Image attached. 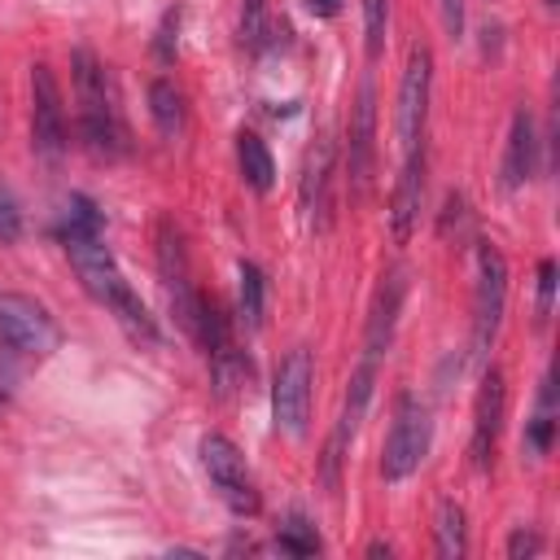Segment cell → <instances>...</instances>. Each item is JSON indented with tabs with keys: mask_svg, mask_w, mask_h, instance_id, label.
Segmentation results:
<instances>
[{
	"mask_svg": "<svg viewBox=\"0 0 560 560\" xmlns=\"http://www.w3.org/2000/svg\"><path fill=\"white\" fill-rule=\"evenodd\" d=\"M149 114L158 122L162 136H179L184 131V96L171 79H153L149 83Z\"/></svg>",
	"mask_w": 560,
	"mask_h": 560,
	"instance_id": "ffe728a7",
	"label": "cell"
},
{
	"mask_svg": "<svg viewBox=\"0 0 560 560\" xmlns=\"http://www.w3.org/2000/svg\"><path fill=\"white\" fill-rule=\"evenodd\" d=\"M429 442H433L429 407L416 394H398L394 420H389V433H385V451H381V477L385 481H407L424 464Z\"/></svg>",
	"mask_w": 560,
	"mask_h": 560,
	"instance_id": "3957f363",
	"label": "cell"
},
{
	"mask_svg": "<svg viewBox=\"0 0 560 560\" xmlns=\"http://www.w3.org/2000/svg\"><path fill=\"white\" fill-rule=\"evenodd\" d=\"M429 92H433V52L424 44H416L407 52V70L398 79V105H394V136H398V149L402 153L424 140Z\"/></svg>",
	"mask_w": 560,
	"mask_h": 560,
	"instance_id": "ba28073f",
	"label": "cell"
},
{
	"mask_svg": "<svg viewBox=\"0 0 560 560\" xmlns=\"http://www.w3.org/2000/svg\"><path fill=\"white\" fill-rule=\"evenodd\" d=\"M503 411H508V381H503V368L490 363L481 372V385H477V402H472V442H468V455L472 464L486 472L490 459H494V446H499V433H503Z\"/></svg>",
	"mask_w": 560,
	"mask_h": 560,
	"instance_id": "7c38bea8",
	"label": "cell"
},
{
	"mask_svg": "<svg viewBox=\"0 0 560 560\" xmlns=\"http://www.w3.org/2000/svg\"><path fill=\"white\" fill-rule=\"evenodd\" d=\"M542 4H547V9H556V0H542Z\"/></svg>",
	"mask_w": 560,
	"mask_h": 560,
	"instance_id": "1f68e13d",
	"label": "cell"
},
{
	"mask_svg": "<svg viewBox=\"0 0 560 560\" xmlns=\"http://www.w3.org/2000/svg\"><path fill=\"white\" fill-rule=\"evenodd\" d=\"M433 538H438V542H433L438 556H446V560H455V556L468 551V516H464V508H459L455 499H442V503H438Z\"/></svg>",
	"mask_w": 560,
	"mask_h": 560,
	"instance_id": "d6986e66",
	"label": "cell"
},
{
	"mask_svg": "<svg viewBox=\"0 0 560 560\" xmlns=\"http://www.w3.org/2000/svg\"><path fill=\"white\" fill-rule=\"evenodd\" d=\"M551 306H556V258H542L538 262V306H534L538 328L551 319Z\"/></svg>",
	"mask_w": 560,
	"mask_h": 560,
	"instance_id": "d4e9b609",
	"label": "cell"
},
{
	"mask_svg": "<svg viewBox=\"0 0 560 560\" xmlns=\"http://www.w3.org/2000/svg\"><path fill=\"white\" fill-rule=\"evenodd\" d=\"M542 547H547V542H542L534 529H512V538H508V547H503V551H508L512 560H521V556H538Z\"/></svg>",
	"mask_w": 560,
	"mask_h": 560,
	"instance_id": "f1b7e54d",
	"label": "cell"
},
{
	"mask_svg": "<svg viewBox=\"0 0 560 560\" xmlns=\"http://www.w3.org/2000/svg\"><path fill=\"white\" fill-rule=\"evenodd\" d=\"M175 39H179V9H166L162 26H158V39H153V52H158L162 66L175 57Z\"/></svg>",
	"mask_w": 560,
	"mask_h": 560,
	"instance_id": "83f0119b",
	"label": "cell"
},
{
	"mask_svg": "<svg viewBox=\"0 0 560 560\" xmlns=\"http://www.w3.org/2000/svg\"><path fill=\"white\" fill-rule=\"evenodd\" d=\"M306 4V13H315V18H337L341 13V0H302Z\"/></svg>",
	"mask_w": 560,
	"mask_h": 560,
	"instance_id": "4dcf8cb0",
	"label": "cell"
},
{
	"mask_svg": "<svg viewBox=\"0 0 560 560\" xmlns=\"http://www.w3.org/2000/svg\"><path fill=\"white\" fill-rule=\"evenodd\" d=\"M328 188H332V140L319 136L311 149H306V162H302V179H298V206H302V219L311 232H324L328 228Z\"/></svg>",
	"mask_w": 560,
	"mask_h": 560,
	"instance_id": "5bb4252c",
	"label": "cell"
},
{
	"mask_svg": "<svg viewBox=\"0 0 560 560\" xmlns=\"http://www.w3.org/2000/svg\"><path fill=\"white\" fill-rule=\"evenodd\" d=\"M276 547H280L284 556H315L324 542H319V534H315V525H311L306 516H289V521L276 529Z\"/></svg>",
	"mask_w": 560,
	"mask_h": 560,
	"instance_id": "603a6c76",
	"label": "cell"
},
{
	"mask_svg": "<svg viewBox=\"0 0 560 560\" xmlns=\"http://www.w3.org/2000/svg\"><path fill=\"white\" fill-rule=\"evenodd\" d=\"M236 166H241V179L254 192H271L276 162H271V149H267V140L258 131H236Z\"/></svg>",
	"mask_w": 560,
	"mask_h": 560,
	"instance_id": "e0dca14e",
	"label": "cell"
},
{
	"mask_svg": "<svg viewBox=\"0 0 560 560\" xmlns=\"http://www.w3.org/2000/svg\"><path fill=\"white\" fill-rule=\"evenodd\" d=\"M311 385H315V359L306 346H293L280 368H276V381H271V420L276 429L284 433H306V420H311Z\"/></svg>",
	"mask_w": 560,
	"mask_h": 560,
	"instance_id": "52a82bcc",
	"label": "cell"
},
{
	"mask_svg": "<svg viewBox=\"0 0 560 560\" xmlns=\"http://www.w3.org/2000/svg\"><path fill=\"white\" fill-rule=\"evenodd\" d=\"M31 144L44 162H61L66 153V109H61V88L48 66L31 70Z\"/></svg>",
	"mask_w": 560,
	"mask_h": 560,
	"instance_id": "8fae6325",
	"label": "cell"
},
{
	"mask_svg": "<svg viewBox=\"0 0 560 560\" xmlns=\"http://www.w3.org/2000/svg\"><path fill=\"white\" fill-rule=\"evenodd\" d=\"M402 293H407V271L394 267L389 276H381L376 284V298H372V311H368V328H363V359H376L389 350L394 341V324H398V311H402Z\"/></svg>",
	"mask_w": 560,
	"mask_h": 560,
	"instance_id": "9a60e30c",
	"label": "cell"
},
{
	"mask_svg": "<svg viewBox=\"0 0 560 560\" xmlns=\"http://www.w3.org/2000/svg\"><path fill=\"white\" fill-rule=\"evenodd\" d=\"M101 228H105V219H101L96 201L83 197V192H70L66 206H61V219H57V236L61 241H70V236H101Z\"/></svg>",
	"mask_w": 560,
	"mask_h": 560,
	"instance_id": "44dd1931",
	"label": "cell"
},
{
	"mask_svg": "<svg viewBox=\"0 0 560 560\" xmlns=\"http://www.w3.org/2000/svg\"><path fill=\"white\" fill-rule=\"evenodd\" d=\"M236 276H241V324L258 328L262 324V302H267V280H262L258 262H241Z\"/></svg>",
	"mask_w": 560,
	"mask_h": 560,
	"instance_id": "7402d4cb",
	"label": "cell"
},
{
	"mask_svg": "<svg viewBox=\"0 0 560 560\" xmlns=\"http://www.w3.org/2000/svg\"><path fill=\"white\" fill-rule=\"evenodd\" d=\"M534 166H538V131H534V114H529V109H516V114H512V127H508V149H503L499 184L512 192V188L529 184Z\"/></svg>",
	"mask_w": 560,
	"mask_h": 560,
	"instance_id": "2e32d148",
	"label": "cell"
},
{
	"mask_svg": "<svg viewBox=\"0 0 560 560\" xmlns=\"http://www.w3.org/2000/svg\"><path fill=\"white\" fill-rule=\"evenodd\" d=\"M262 18H267V0H245L241 4V44L245 48L262 44Z\"/></svg>",
	"mask_w": 560,
	"mask_h": 560,
	"instance_id": "4316f807",
	"label": "cell"
},
{
	"mask_svg": "<svg viewBox=\"0 0 560 560\" xmlns=\"http://www.w3.org/2000/svg\"><path fill=\"white\" fill-rule=\"evenodd\" d=\"M438 9H442V26H446V35L459 39V35H464V0H438Z\"/></svg>",
	"mask_w": 560,
	"mask_h": 560,
	"instance_id": "f546056e",
	"label": "cell"
},
{
	"mask_svg": "<svg viewBox=\"0 0 560 560\" xmlns=\"http://www.w3.org/2000/svg\"><path fill=\"white\" fill-rule=\"evenodd\" d=\"M376 368H381L376 359H359V368L350 372V389H346V398H341V416H337V424H332V433H328V442H324V455H319V481H324L328 494L341 490V464H346V451H350V442H354V433H359V424H363Z\"/></svg>",
	"mask_w": 560,
	"mask_h": 560,
	"instance_id": "277c9868",
	"label": "cell"
},
{
	"mask_svg": "<svg viewBox=\"0 0 560 560\" xmlns=\"http://www.w3.org/2000/svg\"><path fill=\"white\" fill-rule=\"evenodd\" d=\"M70 70H74V96H79V136H83V149L92 158H118L127 149V131L118 122V109H114V92H109V79H105V66L96 61L92 48H74L70 52Z\"/></svg>",
	"mask_w": 560,
	"mask_h": 560,
	"instance_id": "7a4b0ae2",
	"label": "cell"
},
{
	"mask_svg": "<svg viewBox=\"0 0 560 560\" xmlns=\"http://www.w3.org/2000/svg\"><path fill=\"white\" fill-rule=\"evenodd\" d=\"M0 346L13 354H31L44 359L61 346V328L57 319L26 293H0Z\"/></svg>",
	"mask_w": 560,
	"mask_h": 560,
	"instance_id": "8992f818",
	"label": "cell"
},
{
	"mask_svg": "<svg viewBox=\"0 0 560 560\" xmlns=\"http://www.w3.org/2000/svg\"><path fill=\"white\" fill-rule=\"evenodd\" d=\"M61 245H66V254H70V267H74L79 284L88 289V298H96V302L127 328L131 341H140V346H162V332H158L153 315H149L144 302L136 298V289L127 284V276H122L118 258L109 254V245H105L101 236H70V241H61Z\"/></svg>",
	"mask_w": 560,
	"mask_h": 560,
	"instance_id": "6da1fadb",
	"label": "cell"
},
{
	"mask_svg": "<svg viewBox=\"0 0 560 560\" xmlns=\"http://www.w3.org/2000/svg\"><path fill=\"white\" fill-rule=\"evenodd\" d=\"M385 31H389V0H363V48L368 61L385 52Z\"/></svg>",
	"mask_w": 560,
	"mask_h": 560,
	"instance_id": "cb8c5ba5",
	"label": "cell"
},
{
	"mask_svg": "<svg viewBox=\"0 0 560 560\" xmlns=\"http://www.w3.org/2000/svg\"><path fill=\"white\" fill-rule=\"evenodd\" d=\"M551 442H556V372L542 376L538 407H534V416L525 424V451H529V459H542L551 451Z\"/></svg>",
	"mask_w": 560,
	"mask_h": 560,
	"instance_id": "ac0fdd59",
	"label": "cell"
},
{
	"mask_svg": "<svg viewBox=\"0 0 560 560\" xmlns=\"http://www.w3.org/2000/svg\"><path fill=\"white\" fill-rule=\"evenodd\" d=\"M201 468H206L210 486L219 490V499H223L236 516H254V512H258L254 477H249L245 455L236 451L232 438H223V433H206V438H201Z\"/></svg>",
	"mask_w": 560,
	"mask_h": 560,
	"instance_id": "30bf717a",
	"label": "cell"
},
{
	"mask_svg": "<svg viewBox=\"0 0 560 560\" xmlns=\"http://www.w3.org/2000/svg\"><path fill=\"white\" fill-rule=\"evenodd\" d=\"M424 171H429V158H424V140L416 149L402 153V171H398V184H394V197H389V232L398 245H407L420 228V210H424Z\"/></svg>",
	"mask_w": 560,
	"mask_h": 560,
	"instance_id": "4fadbf2b",
	"label": "cell"
},
{
	"mask_svg": "<svg viewBox=\"0 0 560 560\" xmlns=\"http://www.w3.org/2000/svg\"><path fill=\"white\" fill-rule=\"evenodd\" d=\"M508 311V262L499 245L477 241V289H472V354L486 359V350L499 337Z\"/></svg>",
	"mask_w": 560,
	"mask_h": 560,
	"instance_id": "5b68a950",
	"label": "cell"
},
{
	"mask_svg": "<svg viewBox=\"0 0 560 560\" xmlns=\"http://www.w3.org/2000/svg\"><path fill=\"white\" fill-rule=\"evenodd\" d=\"M22 236V206L9 184H0V245H13Z\"/></svg>",
	"mask_w": 560,
	"mask_h": 560,
	"instance_id": "484cf974",
	"label": "cell"
},
{
	"mask_svg": "<svg viewBox=\"0 0 560 560\" xmlns=\"http://www.w3.org/2000/svg\"><path fill=\"white\" fill-rule=\"evenodd\" d=\"M372 175H376V88H372V79H363L359 96H354V109H350V127H346L350 201H363L372 192Z\"/></svg>",
	"mask_w": 560,
	"mask_h": 560,
	"instance_id": "9c48e42d",
	"label": "cell"
}]
</instances>
